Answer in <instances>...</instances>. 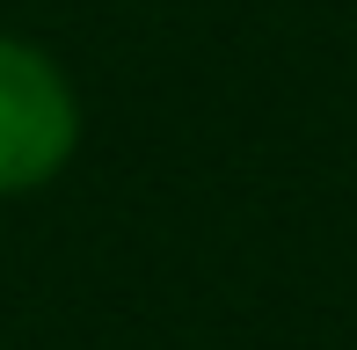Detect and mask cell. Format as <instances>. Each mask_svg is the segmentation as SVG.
Listing matches in <instances>:
<instances>
[{"label": "cell", "instance_id": "1", "mask_svg": "<svg viewBox=\"0 0 357 350\" xmlns=\"http://www.w3.org/2000/svg\"><path fill=\"white\" fill-rule=\"evenodd\" d=\"M80 88L52 44L0 29V197H37L80 153Z\"/></svg>", "mask_w": 357, "mask_h": 350}]
</instances>
